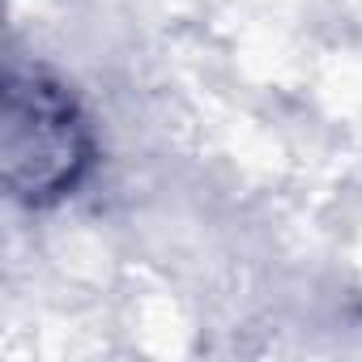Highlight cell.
I'll list each match as a JSON object with an SVG mask.
<instances>
[{
  "label": "cell",
  "instance_id": "1",
  "mask_svg": "<svg viewBox=\"0 0 362 362\" xmlns=\"http://www.w3.org/2000/svg\"><path fill=\"white\" fill-rule=\"evenodd\" d=\"M98 162L94 128L60 77L13 60L0 94V170L13 201L47 209L81 188Z\"/></svg>",
  "mask_w": 362,
  "mask_h": 362
}]
</instances>
